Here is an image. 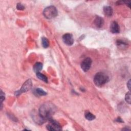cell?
<instances>
[{"label":"cell","mask_w":131,"mask_h":131,"mask_svg":"<svg viewBox=\"0 0 131 131\" xmlns=\"http://www.w3.org/2000/svg\"><path fill=\"white\" fill-rule=\"evenodd\" d=\"M56 107L51 102H46L42 104L38 111L40 116L45 121L52 118V115L56 112Z\"/></svg>","instance_id":"1"},{"label":"cell","mask_w":131,"mask_h":131,"mask_svg":"<svg viewBox=\"0 0 131 131\" xmlns=\"http://www.w3.org/2000/svg\"><path fill=\"white\" fill-rule=\"evenodd\" d=\"M109 81V77L102 72H98L94 77V82L98 86H102Z\"/></svg>","instance_id":"2"},{"label":"cell","mask_w":131,"mask_h":131,"mask_svg":"<svg viewBox=\"0 0 131 131\" xmlns=\"http://www.w3.org/2000/svg\"><path fill=\"white\" fill-rule=\"evenodd\" d=\"M43 14L46 18L50 19L55 17L58 15V11L55 7L50 6L44 9Z\"/></svg>","instance_id":"3"},{"label":"cell","mask_w":131,"mask_h":131,"mask_svg":"<svg viewBox=\"0 0 131 131\" xmlns=\"http://www.w3.org/2000/svg\"><path fill=\"white\" fill-rule=\"evenodd\" d=\"M32 86V82L31 80V79L27 80L26 81H25L24 82V83L22 85L20 89L18 91H16L15 93V96H17L20 95L23 93L26 92L28 91L29 90H30L31 89Z\"/></svg>","instance_id":"4"},{"label":"cell","mask_w":131,"mask_h":131,"mask_svg":"<svg viewBox=\"0 0 131 131\" xmlns=\"http://www.w3.org/2000/svg\"><path fill=\"white\" fill-rule=\"evenodd\" d=\"M49 121V123L47 125L46 127L48 130H60L61 127L59 123L54 120L52 118L48 120Z\"/></svg>","instance_id":"5"},{"label":"cell","mask_w":131,"mask_h":131,"mask_svg":"<svg viewBox=\"0 0 131 131\" xmlns=\"http://www.w3.org/2000/svg\"><path fill=\"white\" fill-rule=\"evenodd\" d=\"M92 63V60L90 57H86L84 58L81 63V68L84 72L88 71Z\"/></svg>","instance_id":"6"},{"label":"cell","mask_w":131,"mask_h":131,"mask_svg":"<svg viewBox=\"0 0 131 131\" xmlns=\"http://www.w3.org/2000/svg\"><path fill=\"white\" fill-rule=\"evenodd\" d=\"M62 40L67 46H72L74 43L73 35L70 33H66L62 36Z\"/></svg>","instance_id":"7"},{"label":"cell","mask_w":131,"mask_h":131,"mask_svg":"<svg viewBox=\"0 0 131 131\" xmlns=\"http://www.w3.org/2000/svg\"><path fill=\"white\" fill-rule=\"evenodd\" d=\"M110 31L113 33H119L120 32V27L118 24L115 21H113L110 26Z\"/></svg>","instance_id":"8"},{"label":"cell","mask_w":131,"mask_h":131,"mask_svg":"<svg viewBox=\"0 0 131 131\" xmlns=\"http://www.w3.org/2000/svg\"><path fill=\"white\" fill-rule=\"evenodd\" d=\"M94 25L98 28H100L102 27L103 23H104V20L103 19L99 16H97L95 17V19H94Z\"/></svg>","instance_id":"9"},{"label":"cell","mask_w":131,"mask_h":131,"mask_svg":"<svg viewBox=\"0 0 131 131\" xmlns=\"http://www.w3.org/2000/svg\"><path fill=\"white\" fill-rule=\"evenodd\" d=\"M103 13L104 15L107 17H110L113 15V11L111 7L108 6H106L103 7Z\"/></svg>","instance_id":"10"},{"label":"cell","mask_w":131,"mask_h":131,"mask_svg":"<svg viewBox=\"0 0 131 131\" xmlns=\"http://www.w3.org/2000/svg\"><path fill=\"white\" fill-rule=\"evenodd\" d=\"M33 93L37 96H42L47 95V93L40 88H36L34 89L33 91Z\"/></svg>","instance_id":"11"},{"label":"cell","mask_w":131,"mask_h":131,"mask_svg":"<svg viewBox=\"0 0 131 131\" xmlns=\"http://www.w3.org/2000/svg\"><path fill=\"white\" fill-rule=\"evenodd\" d=\"M43 66L41 62H36L33 66V70L35 73L39 72L42 69Z\"/></svg>","instance_id":"12"},{"label":"cell","mask_w":131,"mask_h":131,"mask_svg":"<svg viewBox=\"0 0 131 131\" xmlns=\"http://www.w3.org/2000/svg\"><path fill=\"white\" fill-rule=\"evenodd\" d=\"M36 77L40 80L45 82H48V78L46 76H45V75L42 74V73H40L39 72L36 73Z\"/></svg>","instance_id":"13"},{"label":"cell","mask_w":131,"mask_h":131,"mask_svg":"<svg viewBox=\"0 0 131 131\" xmlns=\"http://www.w3.org/2000/svg\"><path fill=\"white\" fill-rule=\"evenodd\" d=\"M84 116H85V118H86V119L90 120V121L93 120L95 119V116L90 112H88V111L86 112Z\"/></svg>","instance_id":"14"},{"label":"cell","mask_w":131,"mask_h":131,"mask_svg":"<svg viewBox=\"0 0 131 131\" xmlns=\"http://www.w3.org/2000/svg\"><path fill=\"white\" fill-rule=\"evenodd\" d=\"M116 44H117V46H118L119 48H125L127 47V43H126L125 41H124L123 40H117L116 41Z\"/></svg>","instance_id":"15"},{"label":"cell","mask_w":131,"mask_h":131,"mask_svg":"<svg viewBox=\"0 0 131 131\" xmlns=\"http://www.w3.org/2000/svg\"><path fill=\"white\" fill-rule=\"evenodd\" d=\"M41 43L43 48H47L49 46V42L48 39L45 37H43L41 38Z\"/></svg>","instance_id":"16"},{"label":"cell","mask_w":131,"mask_h":131,"mask_svg":"<svg viewBox=\"0 0 131 131\" xmlns=\"http://www.w3.org/2000/svg\"><path fill=\"white\" fill-rule=\"evenodd\" d=\"M125 100L126 102H127L128 104L130 103V92H127L125 96Z\"/></svg>","instance_id":"17"},{"label":"cell","mask_w":131,"mask_h":131,"mask_svg":"<svg viewBox=\"0 0 131 131\" xmlns=\"http://www.w3.org/2000/svg\"><path fill=\"white\" fill-rule=\"evenodd\" d=\"M5 93L2 91V90H1V109L2 108V107H3L2 103H3V101L5 100Z\"/></svg>","instance_id":"18"},{"label":"cell","mask_w":131,"mask_h":131,"mask_svg":"<svg viewBox=\"0 0 131 131\" xmlns=\"http://www.w3.org/2000/svg\"><path fill=\"white\" fill-rule=\"evenodd\" d=\"M16 8L18 9V10H24L25 9V7L20 3H18L17 4V6H16Z\"/></svg>","instance_id":"19"},{"label":"cell","mask_w":131,"mask_h":131,"mask_svg":"<svg viewBox=\"0 0 131 131\" xmlns=\"http://www.w3.org/2000/svg\"><path fill=\"white\" fill-rule=\"evenodd\" d=\"M130 80L129 79V80L128 81L127 83V86L128 89L129 90H130Z\"/></svg>","instance_id":"20"},{"label":"cell","mask_w":131,"mask_h":131,"mask_svg":"<svg viewBox=\"0 0 131 131\" xmlns=\"http://www.w3.org/2000/svg\"><path fill=\"white\" fill-rule=\"evenodd\" d=\"M116 121L117 122H123L122 120V119H121V118H120V117H118V118H117L116 120Z\"/></svg>","instance_id":"21"}]
</instances>
